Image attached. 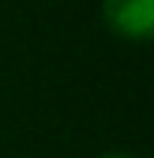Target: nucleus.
I'll use <instances>...</instances> for the list:
<instances>
[{"label":"nucleus","instance_id":"f257e3e1","mask_svg":"<svg viewBox=\"0 0 154 158\" xmlns=\"http://www.w3.org/2000/svg\"><path fill=\"white\" fill-rule=\"evenodd\" d=\"M103 24L127 43H148L154 37V0H103Z\"/></svg>","mask_w":154,"mask_h":158},{"label":"nucleus","instance_id":"f03ea898","mask_svg":"<svg viewBox=\"0 0 154 158\" xmlns=\"http://www.w3.org/2000/svg\"><path fill=\"white\" fill-rule=\"evenodd\" d=\"M100 158H139V155H133V152H124V149H112V152H103Z\"/></svg>","mask_w":154,"mask_h":158}]
</instances>
